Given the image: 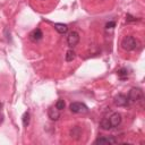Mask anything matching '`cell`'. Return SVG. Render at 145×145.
Returning a JSON list of instances; mask_svg holds the SVG:
<instances>
[{
  "mask_svg": "<svg viewBox=\"0 0 145 145\" xmlns=\"http://www.w3.org/2000/svg\"><path fill=\"white\" fill-rule=\"evenodd\" d=\"M113 103L117 106H126L128 104V99L125 94H118L113 99Z\"/></svg>",
  "mask_w": 145,
  "mask_h": 145,
  "instance_id": "obj_5",
  "label": "cell"
},
{
  "mask_svg": "<svg viewBox=\"0 0 145 145\" xmlns=\"http://www.w3.org/2000/svg\"><path fill=\"white\" fill-rule=\"evenodd\" d=\"M22 121H23L24 127H27V126H28V123H29V113H28L27 111L24 112V114H23V117H22Z\"/></svg>",
  "mask_w": 145,
  "mask_h": 145,
  "instance_id": "obj_14",
  "label": "cell"
},
{
  "mask_svg": "<svg viewBox=\"0 0 145 145\" xmlns=\"http://www.w3.org/2000/svg\"><path fill=\"white\" fill-rule=\"evenodd\" d=\"M128 103H136L143 99V91L138 87H133L128 93Z\"/></svg>",
  "mask_w": 145,
  "mask_h": 145,
  "instance_id": "obj_1",
  "label": "cell"
},
{
  "mask_svg": "<svg viewBox=\"0 0 145 145\" xmlns=\"http://www.w3.org/2000/svg\"><path fill=\"white\" fill-rule=\"evenodd\" d=\"M117 139L113 136H103L95 139L94 144H116Z\"/></svg>",
  "mask_w": 145,
  "mask_h": 145,
  "instance_id": "obj_6",
  "label": "cell"
},
{
  "mask_svg": "<svg viewBox=\"0 0 145 145\" xmlns=\"http://www.w3.org/2000/svg\"><path fill=\"white\" fill-rule=\"evenodd\" d=\"M121 46H122V49L126 50V51H131V50H134V49L136 48V40H135V37L130 36V35L125 36V37L122 39V41H121Z\"/></svg>",
  "mask_w": 145,
  "mask_h": 145,
  "instance_id": "obj_2",
  "label": "cell"
},
{
  "mask_svg": "<svg viewBox=\"0 0 145 145\" xmlns=\"http://www.w3.org/2000/svg\"><path fill=\"white\" fill-rule=\"evenodd\" d=\"M117 72H118V76H119L120 78H122V79L128 76V70H127L126 68H121V69H119Z\"/></svg>",
  "mask_w": 145,
  "mask_h": 145,
  "instance_id": "obj_15",
  "label": "cell"
},
{
  "mask_svg": "<svg viewBox=\"0 0 145 145\" xmlns=\"http://www.w3.org/2000/svg\"><path fill=\"white\" fill-rule=\"evenodd\" d=\"M1 109H2V103L0 102V110H1Z\"/></svg>",
  "mask_w": 145,
  "mask_h": 145,
  "instance_id": "obj_20",
  "label": "cell"
},
{
  "mask_svg": "<svg viewBox=\"0 0 145 145\" xmlns=\"http://www.w3.org/2000/svg\"><path fill=\"white\" fill-rule=\"evenodd\" d=\"M2 121H3V116H2V114H0V123H1Z\"/></svg>",
  "mask_w": 145,
  "mask_h": 145,
  "instance_id": "obj_19",
  "label": "cell"
},
{
  "mask_svg": "<svg viewBox=\"0 0 145 145\" xmlns=\"http://www.w3.org/2000/svg\"><path fill=\"white\" fill-rule=\"evenodd\" d=\"M70 136L74 138V139H79L80 136H82V128L78 127V126H75L70 129Z\"/></svg>",
  "mask_w": 145,
  "mask_h": 145,
  "instance_id": "obj_10",
  "label": "cell"
},
{
  "mask_svg": "<svg viewBox=\"0 0 145 145\" xmlns=\"http://www.w3.org/2000/svg\"><path fill=\"white\" fill-rule=\"evenodd\" d=\"M126 20H127V22H136V20H138V19H137V18H135V17H133L131 15H129V14H128V15L126 16Z\"/></svg>",
  "mask_w": 145,
  "mask_h": 145,
  "instance_id": "obj_17",
  "label": "cell"
},
{
  "mask_svg": "<svg viewBox=\"0 0 145 145\" xmlns=\"http://www.w3.org/2000/svg\"><path fill=\"white\" fill-rule=\"evenodd\" d=\"M79 34L76 32V31H71L69 34H68V36H67V43H68V45L70 46V48H74V46H76L77 44H78V42H79Z\"/></svg>",
  "mask_w": 145,
  "mask_h": 145,
  "instance_id": "obj_4",
  "label": "cell"
},
{
  "mask_svg": "<svg viewBox=\"0 0 145 145\" xmlns=\"http://www.w3.org/2000/svg\"><path fill=\"white\" fill-rule=\"evenodd\" d=\"M109 121H110V123H111L112 127H118L121 123V114L118 113V112L112 113L110 116V118H109Z\"/></svg>",
  "mask_w": 145,
  "mask_h": 145,
  "instance_id": "obj_7",
  "label": "cell"
},
{
  "mask_svg": "<svg viewBox=\"0 0 145 145\" xmlns=\"http://www.w3.org/2000/svg\"><path fill=\"white\" fill-rule=\"evenodd\" d=\"M42 37H43V33H42V31H41L40 28L33 29V31L31 32V34H29V39H31L32 41H34V42L40 41Z\"/></svg>",
  "mask_w": 145,
  "mask_h": 145,
  "instance_id": "obj_8",
  "label": "cell"
},
{
  "mask_svg": "<svg viewBox=\"0 0 145 145\" xmlns=\"http://www.w3.org/2000/svg\"><path fill=\"white\" fill-rule=\"evenodd\" d=\"M100 126H101V128H102L103 130H110V129L112 128V126H111V123H110V121H109V118L102 119L101 122H100Z\"/></svg>",
  "mask_w": 145,
  "mask_h": 145,
  "instance_id": "obj_12",
  "label": "cell"
},
{
  "mask_svg": "<svg viewBox=\"0 0 145 145\" xmlns=\"http://www.w3.org/2000/svg\"><path fill=\"white\" fill-rule=\"evenodd\" d=\"M114 26H116V23H114V22H109V23L105 24V28H106V29H109V28H113Z\"/></svg>",
  "mask_w": 145,
  "mask_h": 145,
  "instance_id": "obj_18",
  "label": "cell"
},
{
  "mask_svg": "<svg viewBox=\"0 0 145 145\" xmlns=\"http://www.w3.org/2000/svg\"><path fill=\"white\" fill-rule=\"evenodd\" d=\"M54 29L60 34H66L68 32V26L66 24H62V23H56L54 24Z\"/></svg>",
  "mask_w": 145,
  "mask_h": 145,
  "instance_id": "obj_11",
  "label": "cell"
},
{
  "mask_svg": "<svg viewBox=\"0 0 145 145\" xmlns=\"http://www.w3.org/2000/svg\"><path fill=\"white\" fill-rule=\"evenodd\" d=\"M48 116H49V118L51 119V120H58L59 118H60V110L59 109H57L56 106L53 108H50L49 109V111H48Z\"/></svg>",
  "mask_w": 145,
  "mask_h": 145,
  "instance_id": "obj_9",
  "label": "cell"
},
{
  "mask_svg": "<svg viewBox=\"0 0 145 145\" xmlns=\"http://www.w3.org/2000/svg\"><path fill=\"white\" fill-rule=\"evenodd\" d=\"M69 109L74 113H86V112H88V108L82 102H72L69 105Z\"/></svg>",
  "mask_w": 145,
  "mask_h": 145,
  "instance_id": "obj_3",
  "label": "cell"
},
{
  "mask_svg": "<svg viewBox=\"0 0 145 145\" xmlns=\"http://www.w3.org/2000/svg\"><path fill=\"white\" fill-rule=\"evenodd\" d=\"M65 101L63 100H58L57 101V103H56V108L57 109H59V110H63L65 109Z\"/></svg>",
  "mask_w": 145,
  "mask_h": 145,
  "instance_id": "obj_16",
  "label": "cell"
},
{
  "mask_svg": "<svg viewBox=\"0 0 145 145\" xmlns=\"http://www.w3.org/2000/svg\"><path fill=\"white\" fill-rule=\"evenodd\" d=\"M75 58H76V53H75V51L74 50H68L67 52H66V57H65V59H66V61L67 62H71L72 60H75Z\"/></svg>",
  "mask_w": 145,
  "mask_h": 145,
  "instance_id": "obj_13",
  "label": "cell"
}]
</instances>
